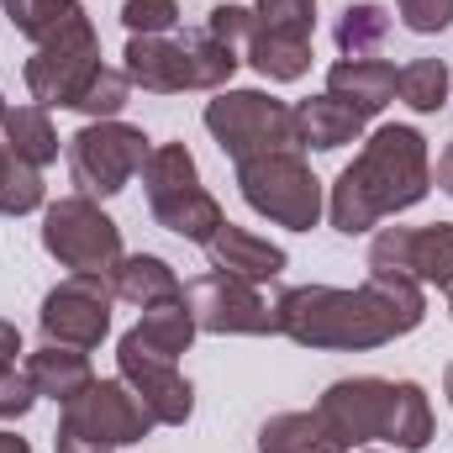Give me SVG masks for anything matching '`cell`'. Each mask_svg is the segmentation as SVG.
Instances as JSON below:
<instances>
[{
	"instance_id": "obj_31",
	"label": "cell",
	"mask_w": 453,
	"mask_h": 453,
	"mask_svg": "<svg viewBox=\"0 0 453 453\" xmlns=\"http://www.w3.org/2000/svg\"><path fill=\"white\" fill-rule=\"evenodd\" d=\"M127 96H132V80H127L121 69H111V64H101V69L85 80V90L74 96V106H69V111L90 116V121H116L121 106H127Z\"/></svg>"
},
{
	"instance_id": "obj_18",
	"label": "cell",
	"mask_w": 453,
	"mask_h": 453,
	"mask_svg": "<svg viewBox=\"0 0 453 453\" xmlns=\"http://www.w3.org/2000/svg\"><path fill=\"white\" fill-rule=\"evenodd\" d=\"M111 296L127 301V306H137V311H148V306L180 301L185 285H180V274H174L169 258H158V253H127L111 269Z\"/></svg>"
},
{
	"instance_id": "obj_7",
	"label": "cell",
	"mask_w": 453,
	"mask_h": 453,
	"mask_svg": "<svg viewBox=\"0 0 453 453\" xmlns=\"http://www.w3.org/2000/svg\"><path fill=\"white\" fill-rule=\"evenodd\" d=\"M369 274L380 280H417L453 290V222L433 226H380L369 242Z\"/></svg>"
},
{
	"instance_id": "obj_38",
	"label": "cell",
	"mask_w": 453,
	"mask_h": 453,
	"mask_svg": "<svg viewBox=\"0 0 453 453\" xmlns=\"http://www.w3.org/2000/svg\"><path fill=\"white\" fill-rule=\"evenodd\" d=\"M53 453H116V449H106V443H96V438H80L74 427H64V422H58V438H53Z\"/></svg>"
},
{
	"instance_id": "obj_45",
	"label": "cell",
	"mask_w": 453,
	"mask_h": 453,
	"mask_svg": "<svg viewBox=\"0 0 453 453\" xmlns=\"http://www.w3.org/2000/svg\"><path fill=\"white\" fill-rule=\"evenodd\" d=\"M364 453H380V449H364Z\"/></svg>"
},
{
	"instance_id": "obj_32",
	"label": "cell",
	"mask_w": 453,
	"mask_h": 453,
	"mask_svg": "<svg viewBox=\"0 0 453 453\" xmlns=\"http://www.w3.org/2000/svg\"><path fill=\"white\" fill-rule=\"evenodd\" d=\"M42 201H48L42 169L21 164V158L11 153L5 169H0V217H32V211H42Z\"/></svg>"
},
{
	"instance_id": "obj_24",
	"label": "cell",
	"mask_w": 453,
	"mask_h": 453,
	"mask_svg": "<svg viewBox=\"0 0 453 453\" xmlns=\"http://www.w3.org/2000/svg\"><path fill=\"white\" fill-rule=\"evenodd\" d=\"M0 142L21 158V164H32V169H48L53 158H58V127L48 121V106H5L0 111Z\"/></svg>"
},
{
	"instance_id": "obj_19",
	"label": "cell",
	"mask_w": 453,
	"mask_h": 453,
	"mask_svg": "<svg viewBox=\"0 0 453 453\" xmlns=\"http://www.w3.org/2000/svg\"><path fill=\"white\" fill-rule=\"evenodd\" d=\"M290 111H296V137H301V148H311V153H338V148H348V142L364 137V116L348 111L342 101H333L327 90L296 101Z\"/></svg>"
},
{
	"instance_id": "obj_25",
	"label": "cell",
	"mask_w": 453,
	"mask_h": 453,
	"mask_svg": "<svg viewBox=\"0 0 453 453\" xmlns=\"http://www.w3.org/2000/svg\"><path fill=\"white\" fill-rule=\"evenodd\" d=\"M395 453H422L433 443V401L417 380H395V395H390V417H385V438Z\"/></svg>"
},
{
	"instance_id": "obj_34",
	"label": "cell",
	"mask_w": 453,
	"mask_h": 453,
	"mask_svg": "<svg viewBox=\"0 0 453 453\" xmlns=\"http://www.w3.org/2000/svg\"><path fill=\"white\" fill-rule=\"evenodd\" d=\"M253 16H258L264 27L311 37V27H317V0H253Z\"/></svg>"
},
{
	"instance_id": "obj_8",
	"label": "cell",
	"mask_w": 453,
	"mask_h": 453,
	"mask_svg": "<svg viewBox=\"0 0 453 453\" xmlns=\"http://www.w3.org/2000/svg\"><path fill=\"white\" fill-rule=\"evenodd\" d=\"M111 280H96V274H69L64 285H53L42 296V311H37V327L42 342H64V348H101L111 333Z\"/></svg>"
},
{
	"instance_id": "obj_3",
	"label": "cell",
	"mask_w": 453,
	"mask_h": 453,
	"mask_svg": "<svg viewBox=\"0 0 453 453\" xmlns=\"http://www.w3.org/2000/svg\"><path fill=\"white\" fill-rule=\"evenodd\" d=\"M201 121L232 164H248L264 153H301L296 111L264 90H217V101H206Z\"/></svg>"
},
{
	"instance_id": "obj_1",
	"label": "cell",
	"mask_w": 453,
	"mask_h": 453,
	"mask_svg": "<svg viewBox=\"0 0 453 453\" xmlns=\"http://www.w3.org/2000/svg\"><path fill=\"white\" fill-rule=\"evenodd\" d=\"M427 317V296L417 280H380L369 274L353 290L333 285H296L274 301L280 333L301 348H327V353H369L385 342L417 333Z\"/></svg>"
},
{
	"instance_id": "obj_42",
	"label": "cell",
	"mask_w": 453,
	"mask_h": 453,
	"mask_svg": "<svg viewBox=\"0 0 453 453\" xmlns=\"http://www.w3.org/2000/svg\"><path fill=\"white\" fill-rule=\"evenodd\" d=\"M443 395H449V406H453V364H449V374H443Z\"/></svg>"
},
{
	"instance_id": "obj_11",
	"label": "cell",
	"mask_w": 453,
	"mask_h": 453,
	"mask_svg": "<svg viewBox=\"0 0 453 453\" xmlns=\"http://www.w3.org/2000/svg\"><path fill=\"white\" fill-rule=\"evenodd\" d=\"M96 69H101V37H96V27H80V32H64V37L42 42L27 58L21 80H27L32 101L53 111V106H74V96L85 90V80Z\"/></svg>"
},
{
	"instance_id": "obj_46",
	"label": "cell",
	"mask_w": 453,
	"mask_h": 453,
	"mask_svg": "<svg viewBox=\"0 0 453 453\" xmlns=\"http://www.w3.org/2000/svg\"><path fill=\"white\" fill-rule=\"evenodd\" d=\"M0 111H5V101H0Z\"/></svg>"
},
{
	"instance_id": "obj_41",
	"label": "cell",
	"mask_w": 453,
	"mask_h": 453,
	"mask_svg": "<svg viewBox=\"0 0 453 453\" xmlns=\"http://www.w3.org/2000/svg\"><path fill=\"white\" fill-rule=\"evenodd\" d=\"M0 453H32V443L16 438V433H0Z\"/></svg>"
},
{
	"instance_id": "obj_21",
	"label": "cell",
	"mask_w": 453,
	"mask_h": 453,
	"mask_svg": "<svg viewBox=\"0 0 453 453\" xmlns=\"http://www.w3.org/2000/svg\"><path fill=\"white\" fill-rule=\"evenodd\" d=\"M27 380H32V390L37 395H48V401H58V406H69L96 374H90V358L80 353V348H64V342H42L37 353H27Z\"/></svg>"
},
{
	"instance_id": "obj_12",
	"label": "cell",
	"mask_w": 453,
	"mask_h": 453,
	"mask_svg": "<svg viewBox=\"0 0 453 453\" xmlns=\"http://www.w3.org/2000/svg\"><path fill=\"white\" fill-rule=\"evenodd\" d=\"M390 395H395V380H380V374H353V380H333L317 401L322 422L338 433L348 449H369L385 438V417H390Z\"/></svg>"
},
{
	"instance_id": "obj_15",
	"label": "cell",
	"mask_w": 453,
	"mask_h": 453,
	"mask_svg": "<svg viewBox=\"0 0 453 453\" xmlns=\"http://www.w3.org/2000/svg\"><path fill=\"white\" fill-rule=\"evenodd\" d=\"M121 74H127L137 90H153V96H180V90H190L185 42H174V37H127Z\"/></svg>"
},
{
	"instance_id": "obj_29",
	"label": "cell",
	"mask_w": 453,
	"mask_h": 453,
	"mask_svg": "<svg viewBox=\"0 0 453 453\" xmlns=\"http://www.w3.org/2000/svg\"><path fill=\"white\" fill-rule=\"evenodd\" d=\"M185 64H190V90H226L242 58L211 32H196V37H185Z\"/></svg>"
},
{
	"instance_id": "obj_39",
	"label": "cell",
	"mask_w": 453,
	"mask_h": 453,
	"mask_svg": "<svg viewBox=\"0 0 453 453\" xmlns=\"http://www.w3.org/2000/svg\"><path fill=\"white\" fill-rule=\"evenodd\" d=\"M16 353H21V333L0 317V369H16Z\"/></svg>"
},
{
	"instance_id": "obj_5",
	"label": "cell",
	"mask_w": 453,
	"mask_h": 453,
	"mask_svg": "<svg viewBox=\"0 0 453 453\" xmlns=\"http://www.w3.org/2000/svg\"><path fill=\"white\" fill-rule=\"evenodd\" d=\"M148 153H153V142L142 137V127H132L121 116L116 121H85L69 137V174H74L80 196L111 201L142 174Z\"/></svg>"
},
{
	"instance_id": "obj_35",
	"label": "cell",
	"mask_w": 453,
	"mask_h": 453,
	"mask_svg": "<svg viewBox=\"0 0 453 453\" xmlns=\"http://www.w3.org/2000/svg\"><path fill=\"white\" fill-rule=\"evenodd\" d=\"M395 11H401V27L417 37H433V32L453 27V0H395Z\"/></svg>"
},
{
	"instance_id": "obj_13",
	"label": "cell",
	"mask_w": 453,
	"mask_h": 453,
	"mask_svg": "<svg viewBox=\"0 0 453 453\" xmlns=\"http://www.w3.org/2000/svg\"><path fill=\"white\" fill-rule=\"evenodd\" d=\"M116 374L137 390V401L148 406L153 427H185L196 417V385L169 358H148V353L116 348Z\"/></svg>"
},
{
	"instance_id": "obj_17",
	"label": "cell",
	"mask_w": 453,
	"mask_h": 453,
	"mask_svg": "<svg viewBox=\"0 0 453 453\" xmlns=\"http://www.w3.org/2000/svg\"><path fill=\"white\" fill-rule=\"evenodd\" d=\"M196 333H201V327H196V317H190V306H185V296H180V301L148 306V311L137 317V327L121 333L116 348H132V353H148V358H169V364H180V353H190Z\"/></svg>"
},
{
	"instance_id": "obj_23",
	"label": "cell",
	"mask_w": 453,
	"mask_h": 453,
	"mask_svg": "<svg viewBox=\"0 0 453 453\" xmlns=\"http://www.w3.org/2000/svg\"><path fill=\"white\" fill-rule=\"evenodd\" d=\"M258 453H353L322 411H280L258 427Z\"/></svg>"
},
{
	"instance_id": "obj_44",
	"label": "cell",
	"mask_w": 453,
	"mask_h": 453,
	"mask_svg": "<svg viewBox=\"0 0 453 453\" xmlns=\"http://www.w3.org/2000/svg\"><path fill=\"white\" fill-rule=\"evenodd\" d=\"M449 317H453V290H449Z\"/></svg>"
},
{
	"instance_id": "obj_10",
	"label": "cell",
	"mask_w": 453,
	"mask_h": 453,
	"mask_svg": "<svg viewBox=\"0 0 453 453\" xmlns=\"http://www.w3.org/2000/svg\"><path fill=\"white\" fill-rule=\"evenodd\" d=\"M64 427H74L80 438H96L106 449H127V443H142L153 433V417L137 401V390L116 374V380H90L64 406Z\"/></svg>"
},
{
	"instance_id": "obj_6",
	"label": "cell",
	"mask_w": 453,
	"mask_h": 453,
	"mask_svg": "<svg viewBox=\"0 0 453 453\" xmlns=\"http://www.w3.org/2000/svg\"><path fill=\"white\" fill-rule=\"evenodd\" d=\"M42 248L69 274H96V280H111V269L127 258L121 253V226L90 196H64L42 211Z\"/></svg>"
},
{
	"instance_id": "obj_9",
	"label": "cell",
	"mask_w": 453,
	"mask_h": 453,
	"mask_svg": "<svg viewBox=\"0 0 453 453\" xmlns=\"http://www.w3.org/2000/svg\"><path fill=\"white\" fill-rule=\"evenodd\" d=\"M185 306H190L196 327L217 333V338H264V333H280L274 306L258 296V285L217 274V269L185 285Z\"/></svg>"
},
{
	"instance_id": "obj_14",
	"label": "cell",
	"mask_w": 453,
	"mask_h": 453,
	"mask_svg": "<svg viewBox=\"0 0 453 453\" xmlns=\"http://www.w3.org/2000/svg\"><path fill=\"white\" fill-rule=\"evenodd\" d=\"M206 258H211V269H217V274L248 280V285L280 280V274H285V264H290V253H285L280 242H269V237H258V232H248V226H232V222L206 242Z\"/></svg>"
},
{
	"instance_id": "obj_30",
	"label": "cell",
	"mask_w": 453,
	"mask_h": 453,
	"mask_svg": "<svg viewBox=\"0 0 453 453\" xmlns=\"http://www.w3.org/2000/svg\"><path fill=\"white\" fill-rule=\"evenodd\" d=\"M385 37H390V16H385V5H348L338 16V48L342 58H374L380 48H385Z\"/></svg>"
},
{
	"instance_id": "obj_33",
	"label": "cell",
	"mask_w": 453,
	"mask_h": 453,
	"mask_svg": "<svg viewBox=\"0 0 453 453\" xmlns=\"http://www.w3.org/2000/svg\"><path fill=\"white\" fill-rule=\"evenodd\" d=\"M127 37H169L180 27V0H121Z\"/></svg>"
},
{
	"instance_id": "obj_27",
	"label": "cell",
	"mask_w": 453,
	"mask_h": 453,
	"mask_svg": "<svg viewBox=\"0 0 453 453\" xmlns=\"http://www.w3.org/2000/svg\"><path fill=\"white\" fill-rule=\"evenodd\" d=\"M190 185H201L196 153H190L185 142H158V148L148 153V164H142L148 206H153V201H169V196H180V190H190Z\"/></svg>"
},
{
	"instance_id": "obj_4",
	"label": "cell",
	"mask_w": 453,
	"mask_h": 453,
	"mask_svg": "<svg viewBox=\"0 0 453 453\" xmlns=\"http://www.w3.org/2000/svg\"><path fill=\"white\" fill-rule=\"evenodd\" d=\"M237 190L264 222L285 232H311L327 211V190L301 153H264V158L237 164Z\"/></svg>"
},
{
	"instance_id": "obj_2",
	"label": "cell",
	"mask_w": 453,
	"mask_h": 453,
	"mask_svg": "<svg viewBox=\"0 0 453 453\" xmlns=\"http://www.w3.org/2000/svg\"><path fill=\"white\" fill-rule=\"evenodd\" d=\"M342 174L358 185V196H364V201L374 206V217L385 222V217L411 211V206L427 201V190H433V153H427V137H422L417 127L390 121V127H374V132L364 137L358 158H353Z\"/></svg>"
},
{
	"instance_id": "obj_28",
	"label": "cell",
	"mask_w": 453,
	"mask_h": 453,
	"mask_svg": "<svg viewBox=\"0 0 453 453\" xmlns=\"http://www.w3.org/2000/svg\"><path fill=\"white\" fill-rule=\"evenodd\" d=\"M449 90H453V80H449V64L443 58H411V64L395 69V96L417 116L443 111L449 106Z\"/></svg>"
},
{
	"instance_id": "obj_40",
	"label": "cell",
	"mask_w": 453,
	"mask_h": 453,
	"mask_svg": "<svg viewBox=\"0 0 453 453\" xmlns=\"http://www.w3.org/2000/svg\"><path fill=\"white\" fill-rule=\"evenodd\" d=\"M433 185H438L443 196H453V142L443 148V158H438V169H433Z\"/></svg>"
},
{
	"instance_id": "obj_26",
	"label": "cell",
	"mask_w": 453,
	"mask_h": 453,
	"mask_svg": "<svg viewBox=\"0 0 453 453\" xmlns=\"http://www.w3.org/2000/svg\"><path fill=\"white\" fill-rule=\"evenodd\" d=\"M0 5H5L11 27H16L32 48L53 42V37H64V32L90 27V16H85V5H80V0H0Z\"/></svg>"
},
{
	"instance_id": "obj_22",
	"label": "cell",
	"mask_w": 453,
	"mask_h": 453,
	"mask_svg": "<svg viewBox=\"0 0 453 453\" xmlns=\"http://www.w3.org/2000/svg\"><path fill=\"white\" fill-rule=\"evenodd\" d=\"M148 211H153V222L164 226V232H174V237H185V242H201V248L226 226L222 206H217V196H211L206 185H190V190H180V196H169V201H153Z\"/></svg>"
},
{
	"instance_id": "obj_16",
	"label": "cell",
	"mask_w": 453,
	"mask_h": 453,
	"mask_svg": "<svg viewBox=\"0 0 453 453\" xmlns=\"http://www.w3.org/2000/svg\"><path fill=\"white\" fill-rule=\"evenodd\" d=\"M327 96L369 121V116H380L395 101V64H385V58H338L327 69Z\"/></svg>"
},
{
	"instance_id": "obj_36",
	"label": "cell",
	"mask_w": 453,
	"mask_h": 453,
	"mask_svg": "<svg viewBox=\"0 0 453 453\" xmlns=\"http://www.w3.org/2000/svg\"><path fill=\"white\" fill-rule=\"evenodd\" d=\"M253 11L248 5H211V16H206V32L226 42V48H248V37H253Z\"/></svg>"
},
{
	"instance_id": "obj_20",
	"label": "cell",
	"mask_w": 453,
	"mask_h": 453,
	"mask_svg": "<svg viewBox=\"0 0 453 453\" xmlns=\"http://www.w3.org/2000/svg\"><path fill=\"white\" fill-rule=\"evenodd\" d=\"M242 53L269 85H296L311 74V37H301V32H280V27L253 21V37Z\"/></svg>"
},
{
	"instance_id": "obj_43",
	"label": "cell",
	"mask_w": 453,
	"mask_h": 453,
	"mask_svg": "<svg viewBox=\"0 0 453 453\" xmlns=\"http://www.w3.org/2000/svg\"><path fill=\"white\" fill-rule=\"evenodd\" d=\"M5 158H11V148H5V142H0V169H5Z\"/></svg>"
},
{
	"instance_id": "obj_37",
	"label": "cell",
	"mask_w": 453,
	"mask_h": 453,
	"mask_svg": "<svg viewBox=\"0 0 453 453\" xmlns=\"http://www.w3.org/2000/svg\"><path fill=\"white\" fill-rule=\"evenodd\" d=\"M32 401H37V390H32L27 369H0V422L27 417V411H32Z\"/></svg>"
}]
</instances>
